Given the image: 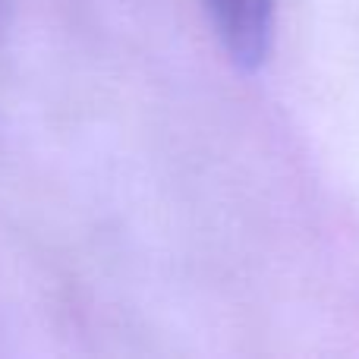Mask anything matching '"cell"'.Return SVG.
Wrapping results in <instances>:
<instances>
[{
    "label": "cell",
    "instance_id": "6da1fadb",
    "mask_svg": "<svg viewBox=\"0 0 359 359\" xmlns=\"http://www.w3.org/2000/svg\"><path fill=\"white\" fill-rule=\"evenodd\" d=\"M217 38L230 60L243 69L265 63L274 35V0H205Z\"/></svg>",
    "mask_w": 359,
    "mask_h": 359
}]
</instances>
